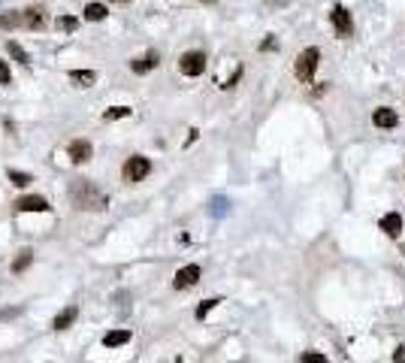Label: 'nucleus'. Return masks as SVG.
Returning a JSON list of instances; mask_svg holds the SVG:
<instances>
[{"instance_id": "obj_1", "label": "nucleus", "mask_w": 405, "mask_h": 363, "mask_svg": "<svg viewBox=\"0 0 405 363\" xmlns=\"http://www.w3.org/2000/svg\"><path fill=\"white\" fill-rule=\"evenodd\" d=\"M70 200H73L76 209H85V212H100V209L109 206V197L94 182H85V179L70 185Z\"/></svg>"}, {"instance_id": "obj_2", "label": "nucleus", "mask_w": 405, "mask_h": 363, "mask_svg": "<svg viewBox=\"0 0 405 363\" xmlns=\"http://www.w3.org/2000/svg\"><path fill=\"white\" fill-rule=\"evenodd\" d=\"M318 61H321V48L309 45L297 55V64H294V73L300 82H312L315 79V70H318Z\"/></svg>"}, {"instance_id": "obj_3", "label": "nucleus", "mask_w": 405, "mask_h": 363, "mask_svg": "<svg viewBox=\"0 0 405 363\" xmlns=\"http://www.w3.org/2000/svg\"><path fill=\"white\" fill-rule=\"evenodd\" d=\"M148 173H151V161H148L145 154H133V158H127L124 167H121L124 182H142Z\"/></svg>"}, {"instance_id": "obj_4", "label": "nucleus", "mask_w": 405, "mask_h": 363, "mask_svg": "<svg viewBox=\"0 0 405 363\" xmlns=\"http://www.w3.org/2000/svg\"><path fill=\"white\" fill-rule=\"evenodd\" d=\"M179 70H182V76H203L206 73V55L203 51H185L182 58H179Z\"/></svg>"}, {"instance_id": "obj_5", "label": "nucleus", "mask_w": 405, "mask_h": 363, "mask_svg": "<svg viewBox=\"0 0 405 363\" xmlns=\"http://www.w3.org/2000/svg\"><path fill=\"white\" fill-rule=\"evenodd\" d=\"M330 21H333V27H336V33H339V36H351V33H354V18H351V12H348L342 3H336V6H333Z\"/></svg>"}, {"instance_id": "obj_6", "label": "nucleus", "mask_w": 405, "mask_h": 363, "mask_svg": "<svg viewBox=\"0 0 405 363\" xmlns=\"http://www.w3.org/2000/svg\"><path fill=\"white\" fill-rule=\"evenodd\" d=\"M200 276H203V270H200L197 264H188V267H182V270L176 273V279H172V288H176V291L194 288V285L200 282Z\"/></svg>"}, {"instance_id": "obj_7", "label": "nucleus", "mask_w": 405, "mask_h": 363, "mask_svg": "<svg viewBox=\"0 0 405 363\" xmlns=\"http://www.w3.org/2000/svg\"><path fill=\"white\" fill-rule=\"evenodd\" d=\"M372 124L381 127V130H393V127L399 124V115H396V109H390V106H378V109L372 112Z\"/></svg>"}, {"instance_id": "obj_8", "label": "nucleus", "mask_w": 405, "mask_h": 363, "mask_svg": "<svg viewBox=\"0 0 405 363\" xmlns=\"http://www.w3.org/2000/svg\"><path fill=\"white\" fill-rule=\"evenodd\" d=\"M15 209H18V212H48L51 206H48L45 197H39V194H27V197H18V200H15Z\"/></svg>"}, {"instance_id": "obj_9", "label": "nucleus", "mask_w": 405, "mask_h": 363, "mask_svg": "<svg viewBox=\"0 0 405 363\" xmlns=\"http://www.w3.org/2000/svg\"><path fill=\"white\" fill-rule=\"evenodd\" d=\"M67 154H70V161H73V164H85V161H91L94 148H91V142H88V139H73V142L67 145Z\"/></svg>"}, {"instance_id": "obj_10", "label": "nucleus", "mask_w": 405, "mask_h": 363, "mask_svg": "<svg viewBox=\"0 0 405 363\" xmlns=\"http://www.w3.org/2000/svg\"><path fill=\"white\" fill-rule=\"evenodd\" d=\"M21 21L30 30H42L45 27V9L42 6H27V9H21Z\"/></svg>"}, {"instance_id": "obj_11", "label": "nucleus", "mask_w": 405, "mask_h": 363, "mask_svg": "<svg viewBox=\"0 0 405 363\" xmlns=\"http://www.w3.org/2000/svg\"><path fill=\"white\" fill-rule=\"evenodd\" d=\"M378 227H381V230H384L387 236H393V239H396V236L402 233L405 221H402V215H399V212H387V215H384V218L378 221Z\"/></svg>"}, {"instance_id": "obj_12", "label": "nucleus", "mask_w": 405, "mask_h": 363, "mask_svg": "<svg viewBox=\"0 0 405 363\" xmlns=\"http://www.w3.org/2000/svg\"><path fill=\"white\" fill-rule=\"evenodd\" d=\"M157 64H160V55H157V51L151 48V51H145V55H142L139 61H130V70L142 76V73H148V70H154Z\"/></svg>"}, {"instance_id": "obj_13", "label": "nucleus", "mask_w": 405, "mask_h": 363, "mask_svg": "<svg viewBox=\"0 0 405 363\" xmlns=\"http://www.w3.org/2000/svg\"><path fill=\"white\" fill-rule=\"evenodd\" d=\"M76 318H79V309H76V306H70V309H64L61 315H54L51 327H54V330H67V327H70V324H73Z\"/></svg>"}, {"instance_id": "obj_14", "label": "nucleus", "mask_w": 405, "mask_h": 363, "mask_svg": "<svg viewBox=\"0 0 405 363\" xmlns=\"http://www.w3.org/2000/svg\"><path fill=\"white\" fill-rule=\"evenodd\" d=\"M127 342H130V330H112V333L103 336V345H106V348H121V345H127Z\"/></svg>"}, {"instance_id": "obj_15", "label": "nucleus", "mask_w": 405, "mask_h": 363, "mask_svg": "<svg viewBox=\"0 0 405 363\" xmlns=\"http://www.w3.org/2000/svg\"><path fill=\"white\" fill-rule=\"evenodd\" d=\"M94 79H97L94 70H70V82H76V85H82V88L94 85Z\"/></svg>"}, {"instance_id": "obj_16", "label": "nucleus", "mask_w": 405, "mask_h": 363, "mask_svg": "<svg viewBox=\"0 0 405 363\" xmlns=\"http://www.w3.org/2000/svg\"><path fill=\"white\" fill-rule=\"evenodd\" d=\"M106 12H109V9H106L103 3H88L82 15H85L88 21H103V18H106Z\"/></svg>"}, {"instance_id": "obj_17", "label": "nucleus", "mask_w": 405, "mask_h": 363, "mask_svg": "<svg viewBox=\"0 0 405 363\" xmlns=\"http://www.w3.org/2000/svg\"><path fill=\"white\" fill-rule=\"evenodd\" d=\"M6 51H9V55H12V58L18 61V64H30V58H27V51H24V48H21V45H18L15 39H9V42H6Z\"/></svg>"}, {"instance_id": "obj_18", "label": "nucleus", "mask_w": 405, "mask_h": 363, "mask_svg": "<svg viewBox=\"0 0 405 363\" xmlns=\"http://www.w3.org/2000/svg\"><path fill=\"white\" fill-rule=\"evenodd\" d=\"M130 115V106H112V109H106V121H118V118H127Z\"/></svg>"}, {"instance_id": "obj_19", "label": "nucleus", "mask_w": 405, "mask_h": 363, "mask_svg": "<svg viewBox=\"0 0 405 363\" xmlns=\"http://www.w3.org/2000/svg\"><path fill=\"white\" fill-rule=\"evenodd\" d=\"M6 176H9V182H12V185H18V188H24V185H30V182H33V176H27V173H18V170H9Z\"/></svg>"}, {"instance_id": "obj_20", "label": "nucleus", "mask_w": 405, "mask_h": 363, "mask_svg": "<svg viewBox=\"0 0 405 363\" xmlns=\"http://www.w3.org/2000/svg\"><path fill=\"white\" fill-rule=\"evenodd\" d=\"M218 303H221L218 297H212V300H203V303H200V309H197V318L203 321V318H206V315H209V312H212V309H215Z\"/></svg>"}, {"instance_id": "obj_21", "label": "nucleus", "mask_w": 405, "mask_h": 363, "mask_svg": "<svg viewBox=\"0 0 405 363\" xmlns=\"http://www.w3.org/2000/svg\"><path fill=\"white\" fill-rule=\"evenodd\" d=\"M24 24L21 21V12H9V15H0V27H18Z\"/></svg>"}, {"instance_id": "obj_22", "label": "nucleus", "mask_w": 405, "mask_h": 363, "mask_svg": "<svg viewBox=\"0 0 405 363\" xmlns=\"http://www.w3.org/2000/svg\"><path fill=\"white\" fill-rule=\"evenodd\" d=\"M57 27H61V30H76V27H79V18H76V15H61V18H57Z\"/></svg>"}, {"instance_id": "obj_23", "label": "nucleus", "mask_w": 405, "mask_h": 363, "mask_svg": "<svg viewBox=\"0 0 405 363\" xmlns=\"http://www.w3.org/2000/svg\"><path fill=\"white\" fill-rule=\"evenodd\" d=\"M30 261H33V251H21V257L12 264V270H15V273H21V270H27V264H30Z\"/></svg>"}, {"instance_id": "obj_24", "label": "nucleus", "mask_w": 405, "mask_h": 363, "mask_svg": "<svg viewBox=\"0 0 405 363\" xmlns=\"http://www.w3.org/2000/svg\"><path fill=\"white\" fill-rule=\"evenodd\" d=\"M300 360H303V363H327V357H324V354H318V351H306Z\"/></svg>"}, {"instance_id": "obj_25", "label": "nucleus", "mask_w": 405, "mask_h": 363, "mask_svg": "<svg viewBox=\"0 0 405 363\" xmlns=\"http://www.w3.org/2000/svg\"><path fill=\"white\" fill-rule=\"evenodd\" d=\"M0 85H12V73H9L6 61H0Z\"/></svg>"}, {"instance_id": "obj_26", "label": "nucleus", "mask_w": 405, "mask_h": 363, "mask_svg": "<svg viewBox=\"0 0 405 363\" xmlns=\"http://www.w3.org/2000/svg\"><path fill=\"white\" fill-rule=\"evenodd\" d=\"M260 48H263V51H272V48H278V39H275V36H266V39L260 42Z\"/></svg>"}, {"instance_id": "obj_27", "label": "nucleus", "mask_w": 405, "mask_h": 363, "mask_svg": "<svg viewBox=\"0 0 405 363\" xmlns=\"http://www.w3.org/2000/svg\"><path fill=\"white\" fill-rule=\"evenodd\" d=\"M224 209H227V200H221V197H218V200L212 203V212H215V215H224Z\"/></svg>"}, {"instance_id": "obj_28", "label": "nucleus", "mask_w": 405, "mask_h": 363, "mask_svg": "<svg viewBox=\"0 0 405 363\" xmlns=\"http://www.w3.org/2000/svg\"><path fill=\"white\" fill-rule=\"evenodd\" d=\"M112 3H127V0H112Z\"/></svg>"}, {"instance_id": "obj_29", "label": "nucleus", "mask_w": 405, "mask_h": 363, "mask_svg": "<svg viewBox=\"0 0 405 363\" xmlns=\"http://www.w3.org/2000/svg\"><path fill=\"white\" fill-rule=\"evenodd\" d=\"M203 3H215V0H203Z\"/></svg>"}, {"instance_id": "obj_30", "label": "nucleus", "mask_w": 405, "mask_h": 363, "mask_svg": "<svg viewBox=\"0 0 405 363\" xmlns=\"http://www.w3.org/2000/svg\"><path fill=\"white\" fill-rule=\"evenodd\" d=\"M402 363H405V357H402Z\"/></svg>"}]
</instances>
